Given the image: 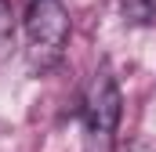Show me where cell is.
Segmentation results:
<instances>
[{"label":"cell","mask_w":156,"mask_h":152,"mask_svg":"<svg viewBox=\"0 0 156 152\" xmlns=\"http://www.w3.org/2000/svg\"><path fill=\"white\" fill-rule=\"evenodd\" d=\"M26 54L37 73H47L62 62L66 40H69V15L62 0H33L26 11Z\"/></svg>","instance_id":"cell-1"},{"label":"cell","mask_w":156,"mask_h":152,"mask_svg":"<svg viewBox=\"0 0 156 152\" xmlns=\"http://www.w3.org/2000/svg\"><path fill=\"white\" fill-rule=\"evenodd\" d=\"M120 112H123V98H120V87L109 69H98L91 87H87V98H83V127H87V138L91 145L102 141V152H109V141H113V130L120 123Z\"/></svg>","instance_id":"cell-2"},{"label":"cell","mask_w":156,"mask_h":152,"mask_svg":"<svg viewBox=\"0 0 156 152\" xmlns=\"http://www.w3.org/2000/svg\"><path fill=\"white\" fill-rule=\"evenodd\" d=\"M123 15L134 22H145V18H153V4L149 0H123Z\"/></svg>","instance_id":"cell-4"},{"label":"cell","mask_w":156,"mask_h":152,"mask_svg":"<svg viewBox=\"0 0 156 152\" xmlns=\"http://www.w3.org/2000/svg\"><path fill=\"white\" fill-rule=\"evenodd\" d=\"M15 47V11H11V0H0V62L11 54Z\"/></svg>","instance_id":"cell-3"}]
</instances>
